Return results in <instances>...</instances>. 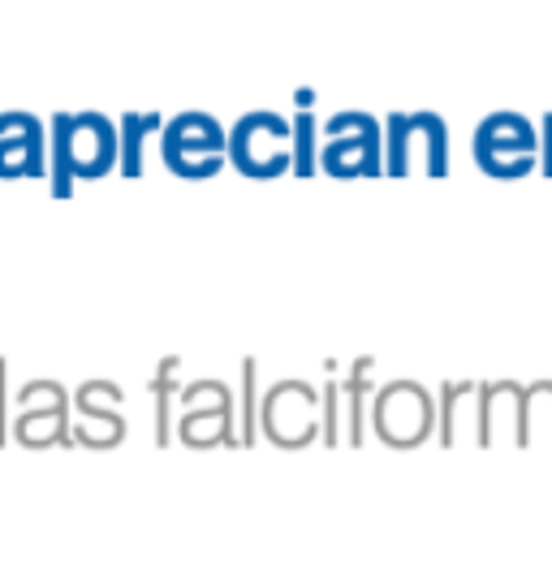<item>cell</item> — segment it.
I'll return each mask as SVG.
<instances>
[{"label": "cell", "mask_w": 552, "mask_h": 570, "mask_svg": "<svg viewBox=\"0 0 552 570\" xmlns=\"http://www.w3.org/2000/svg\"><path fill=\"white\" fill-rule=\"evenodd\" d=\"M531 156H535V135L531 126L514 117V112H496L480 135H475V160H480L487 174L496 178H514L531 169Z\"/></svg>", "instance_id": "obj_3"}, {"label": "cell", "mask_w": 552, "mask_h": 570, "mask_svg": "<svg viewBox=\"0 0 552 570\" xmlns=\"http://www.w3.org/2000/svg\"><path fill=\"white\" fill-rule=\"evenodd\" d=\"M43 174V126L31 112H0V178Z\"/></svg>", "instance_id": "obj_4"}, {"label": "cell", "mask_w": 552, "mask_h": 570, "mask_svg": "<svg viewBox=\"0 0 552 570\" xmlns=\"http://www.w3.org/2000/svg\"><path fill=\"white\" fill-rule=\"evenodd\" d=\"M117 160V135L100 112H61L52 121V165L57 186L69 190L73 178H100Z\"/></svg>", "instance_id": "obj_1"}, {"label": "cell", "mask_w": 552, "mask_h": 570, "mask_svg": "<svg viewBox=\"0 0 552 570\" xmlns=\"http://www.w3.org/2000/svg\"><path fill=\"white\" fill-rule=\"evenodd\" d=\"M220 151H225L220 130H216V121L204 117V112L177 117L169 126V135H165V165H169L172 174H181V178H204V174H211L220 165Z\"/></svg>", "instance_id": "obj_2"}, {"label": "cell", "mask_w": 552, "mask_h": 570, "mask_svg": "<svg viewBox=\"0 0 552 570\" xmlns=\"http://www.w3.org/2000/svg\"><path fill=\"white\" fill-rule=\"evenodd\" d=\"M234 160L246 174H276L285 165V142H280L276 117L255 112L250 121H241L234 135Z\"/></svg>", "instance_id": "obj_5"}]
</instances>
